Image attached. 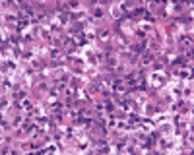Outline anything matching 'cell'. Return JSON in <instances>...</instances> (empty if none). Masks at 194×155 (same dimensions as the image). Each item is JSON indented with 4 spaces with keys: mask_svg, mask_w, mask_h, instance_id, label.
<instances>
[{
    "mask_svg": "<svg viewBox=\"0 0 194 155\" xmlns=\"http://www.w3.org/2000/svg\"><path fill=\"white\" fill-rule=\"evenodd\" d=\"M136 80H138V78H136V74H128L126 78H124V81H126V84L130 85V87H134V85H136Z\"/></svg>",
    "mask_w": 194,
    "mask_h": 155,
    "instance_id": "1",
    "label": "cell"
},
{
    "mask_svg": "<svg viewBox=\"0 0 194 155\" xmlns=\"http://www.w3.org/2000/svg\"><path fill=\"white\" fill-rule=\"evenodd\" d=\"M181 43H182V45H192V37H190V35L181 37Z\"/></svg>",
    "mask_w": 194,
    "mask_h": 155,
    "instance_id": "2",
    "label": "cell"
},
{
    "mask_svg": "<svg viewBox=\"0 0 194 155\" xmlns=\"http://www.w3.org/2000/svg\"><path fill=\"white\" fill-rule=\"evenodd\" d=\"M144 49H146L144 45H132V50H134V53H144Z\"/></svg>",
    "mask_w": 194,
    "mask_h": 155,
    "instance_id": "3",
    "label": "cell"
},
{
    "mask_svg": "<svg viewBox=\"0 0 194 155\" xmlns=\"http://www.w3.org/2000/svg\"><path fill=\"white\" fill-rule=\"evenodd\" d=\"M173 64H177V66H185V64H186V58H177Z\"/></svg>",
    "mask_w": 194,
    "mask_h": 155,
    "instance_id": "4",
    "label": "cell"
},
{
    "mask_svg": "<svg viewBox=\"0 0 194 155\" xmlns=\"http://www.w3.org/2000/svg\"><path fill=\"white\" fill-rule=\"evenodd\" d=\"M14 97H16V99H23V97H25V93H23V91H18V93H14Z\"/></svg>",
    "mask_w": 194,
    "mask_h": 155,
    "instance_id": "5",
    "label": "cell"
},
{
    "mask_svg": "<svg viewBox=\"0 0 194 155\" xmlns=\"http://www.w3.org/2000/svg\"><path fill=\"white\" fill-rule=\"evenodd\" d=\"M151 58H153V56H151V54H150V53H146V56H144V64H148V62H150V60H151Z\"/></svg>",
    "mask_w": 194,
    "mask_h": 155,
    "instance_id": "6",
    "label": "cell"
},
{
    "mask_svg": "<svg viewBox=\"0 0 194 155\" xmlns=\"http://www.w3.org/2000/svg\"><path fill=\"white\" fill-rule=\"evenodd\" d=\"M93 14H95L97 18H101V14H103V10H101V8H95V10H93Z\"/></svg>",
    "mask_w": 194,
    "mask_h": 155,
    "instance_id": "7",
    "label": "cell"
}]
</instances>
